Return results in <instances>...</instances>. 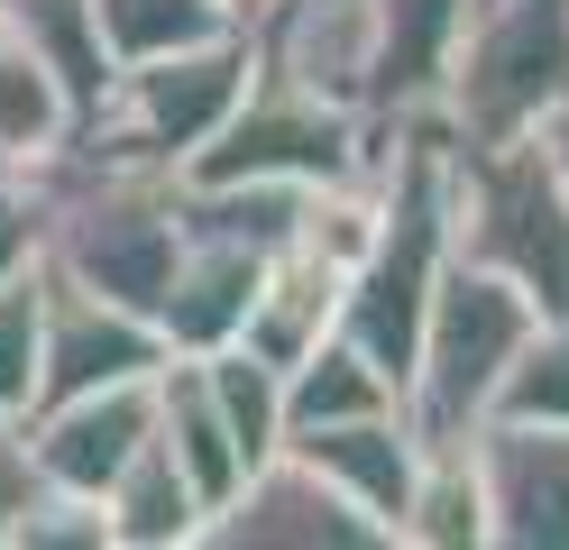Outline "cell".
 I'll return each mask as SVG.
<instances>
[{
    "mask_svg": "<svg viewBox=\"0 0 569 550\" xmlns=\"http://www.w3.org/2000/svg\"><path fill=\"white\" fill-rule=\"evenodd\" d=\"M193 367H202L211 403H221V422H230V440H239V459H248V468L276 459V450H284V367H267L248 340L211 349V358H193Z\"/></svg>",
    "mask_w": 569,
    "mask_h": 550,
    "instance_id": "cell-22",
    "label": "cell"
},
{
    "mask_svg": "<svg viewBox=\"0 0 569 550\" xmlns=\"http://www.w3.org/2000/svg\"><path fill=\"white\" fill-rule=\"evenodd\" d=\"M38 450H28V413H0V550H10V523L28 513V496H38Z\"/></svg>",
    "mask_w": 569,
    "mask_h": 550,
    "instance_id": "cell-27",
    "label": "cell"
},
{
    "mask_svg": "<svg viewBox=\"0 0 569 550\" xmlns=\"http://www.w3.org/2000/svg\"><path fill=\"white\" fill-rule=\"evenodd\" d=\"M396 541L405 550H487V468H478V440H422V468H413V496L396 513Z\"/></svg>",
    "mask_w": 569,
    "mask_h": 550,
    "instance_id": "cell-17",
    "label": "cell"
},
{
    "mask_svg": "<svg viewBox=\"0 0 569 550\" xmlns=\"http://www.w3.org/2000/svg\"><path fill=\"white\" fill-rule=\"evenodd\" d=\"M487 422H569V312L523 330L515 367L487 394Z\"/></svg>",
    "mask_w": 569,
    "mask_h": 550,
    "instance_id": "cell-23",
    "label": "cell"
},
{
    "mask_svg": "<svg viewBox=\"0 0 569 550\" xmlns=\"http://www.w3.org/2000/svg\"><path fill=\"white\" fill-rule=\"evenodd\" d=\"M10 550H111V513H101V496L38 487L28 513L10 523Z\"/></svg>",
    "mask_w": 569,
    "mask_h": 550,
    "instance_id": "cell-25",
    "label": "cell"
},
{
    "mask_svg": "<svg viewBox=\"0 0 569 550\" xmlns=\"http://www.w3.org/2000/svg\"><path fill=\"white\" fill-rule=\"evenodd\" d=\"M258 83V37L221 28L202 47H174V56H148V64H120L111 92L92 101V120H74L64 157H92V166H148V174H174L239 110V92Z\"/></svg>",
    "mask_w": 569,
    "mask_h": 550,
    "instance_id": "cell-3",
    "label": "cell"
},
{
    "mask_svg": "<svg viewBox=\"0 0 569 550\" xmlns=\"http://www.w3.org/2000/svg\"><path fill=\"white\" fill-rule=\"evenodd\" d=\"M359 413H405V386L349 330H322V340L284 367V440L322 431V422H359Z\"/></svg>",
    "mask_w": 569,
    "mask_h": 550,
    "instance_id": "cell-16",
    "label": "cell"
},
{
    "mask_svg": "<svg viewBox=\"0 0 569 550\" xmlns=\"http://www.w3.org/2000/svg\"><path fill=\"white\" fill-rule=\"evenodd\" d=\"M47 257V183L38 166H0V284H19Z\"/></svg>",
    "mask_w": 569,
    "mask_h": 550,
    "instance_id": "cell-26",
    "label": "cell"
},
{
    "mask_svg": "<svg viewBox=\"0 0 569 550\" xmlns=\"http://www.w3.org/2000/svg\"><path fill=\"white\" fill-rule=\"evenodd\" d=\"M560 92H569V0H478L441 83V129L459 147L532 138Z\"/></svg>",
    "mask_w": 569,
    "mask_h": 550,
    "instance_id": "cell-5",
    "label": "cell"
},
{
    "mask_svg": "<svg viewBox=\"0 0 569 550\" xmlns=\"http://www.w3.org/2000/svg\"><path fill=\"white\" fill-rule=\"evenodd\" d=\"M157 440L174 450V468L202 487V504H230L239 496L248 459H239V440H230V422H221V403H211L193 358H166L157 367Z\"/></svg>",
    "mask_w": 569,
    "mask_h": 550,
    "instance_id": "cell-19",
    "label": "cell"
},
{
    "mask_svg": "<svg viewBox=\"0 0 569 550\" xmlns=\"http://www.w3.org/2000/svg\"><path fill=\"white\" fill-rule=\"evenodd\" d=\"M64 138H74V101H64L56 64L38 56V37L0 0V166H47Z\"/></svg>",
    "mask_w": 569,
    "mask_h": 550,
    "instance_id": "cell-18",
    "label": "cell"
},
{
    "mask_svg": "<svg viewBox=\"0 0 569 550\" xmlns=\"http://www.w3.org/2000/svg\"><path fill=\"white\" fill-rule=\"evenodd\" d=\"M532 321H542V312H532L506 276L459 267V257H450L441 284H432V312H422V330H413L405 422H413L422 440H469V431L487 422V394H496V377L515 367V349H523Z\"/></svg>",
    "mask_w": 569,
    "mask_h": 550,
    "instance_id": "cell-4",
    "label": "cell"
},
{
    "mask_svg": "<svg viewBox=\"0 0 569 550\" xmlns=\"http://www.w3.org/2000/svg\"><path fill=\"white\" fill-rule=\"evenodd\" d=\"M284 450H303L312 468L331 477L340 496H359L386 532H396V513L413 496V468H422V431L405 413H359V422H322V431H295Z\"/></svg>",
    "mask_w": 569,
    "mask_h": 550,
    "instance_id": "cell-14",
    "label": "cell"
},
{
    "mask_svg": "<svg viewBox=\"0 0 569 550\" xmlns=\"http://www.w3.org/2000/svg\"><path fill=\"white\" fill-rule=\"evenodd\" d=\"M38 303H47V257L19 284H0V413L38 403Z\"/></svg>",
    "mask_w": 569,
    "mask_h": 550,
    "instance_id": "cell-24",
    "label": "cell"
},
{
    "mask_svg": "<svg viewBox=\"0 0 569 550\" xmlns=\"http://www.w3.org/2000/svg\"><path fill=\"white\" fill-rule=\"evenodd\" d=\"M202 550H396L359 496H340L303 450H276L239 477L230 504H211Z\"/></svg>",
    "mask_w": 569,
    "mask_h": 550,
    "instance_id": "cell-7",
    "label": "cell"
},
{
    "mask_svg": "<svg viewBox=\"0 0 569 550\" xmlns=\"http://www.w3.org/2000/svg\"><path fill=\"white\" fill-rule=\"evenodd\" d=\"M267 257H276V248L239 239V230L184 220V248H174V276H166V303H157L166 358H211V349H230L239 330H248V312H258Z\"/></svg>",
    "mask_w": 569,
    "mask_h": 550,
    "instance_id": "cell-11",
    "label": "cell"
},
{
    "mask_svg": "<svg viewBox=\"0 0 569 550\" xmlns=\"http://www.w3.org/2000/svg\"><path fill=\"white\" fill-rule=\"evenodd\" d=\"M101 513H111V550H202V523H211L202 487L174 468V450L157 431L138 440V459L101 487Z\"/></svg>",
    "mask_w": 569,
    "mask_h": 550,
    "instance_id": "cell-15",
    "label": "cell"
},
{
    "mask_svg": "<svg viewBox=\"0 0 569 550\" xmlns=\"http://www.w3.org/2000/svg\"><path fill=\"white\" fill-rule=\"evenodd\" d=\"M487 532L506 550H569V422H478Z\"/></svg>",
    "mask_w": 569,
    "mask_h": 550,
    "instance_id": "cell-12",
    "label": "cell"
},
{
    "mask_svg": "<svg viewBox=\"0 0 569 550\" xmlns=\"http://www.w3.org/2000/svg\"><path fill=\"white\" fill-rule=\"evenodd\" d=\"M101 19V47L111 64H148V56H174V47H202L248 19V0H92Z\"/></svg>",
    "mask_w": 569,
    "mask_h": 550,
    "instance_id": "cell-21",
    "label": "cell"
},
{
    "mask_svg": "<svg viewBox=\"0 0 569 550\" xmlns=\"http://www.w3.org/2000/svg\"><path fill=\"white\" fill-rule=\"evenodd\" d=\"M532 138H542V157H551V166H560V183H569V92L542 110V129H532Z\"/></svg>",
    "mask_w": 569,
    "mask_h": 550,
    "instance_id": "cell-28",
    "label": "cell"
},
{
    "mask_svg": "<svg viewBox=\"0 0 569 550\" xmlns=\"http://www.w3.org/2000/svg\"><path fill=\"white\" fill-rule=\"evenodd\" d=\"M148 431H157V377H120V386H83V394L28 403L38 477H47V487H74V496H101L138 459Z\"/></svg>",
    "mask_w": 569,
    "mask_h": 550,
    "instance_id": "cell-10",
    "label": "cell"
},
{
    "mask_svg": "<svg viewBox=\"0 0 569 550\" xmlns=\"http://www.w3.org/2000/svg\"><path fill=\"white\" fill-rule=\"evenodd\" d=\"M166 367V330L148 312L111 303L74 276L47 267V303H38V403L83 394V386H120V377H157Z\"/></svg>",
    "mask_w": 569,
    "mask_h": 550,
    "instance_id": "cell-8",
    "label": "cell"
},
{
    "mask_svg": "<svg viewBox=\"0 0 569 550\" xmlns=\"http://www.w3.org/2000/svg\"><path fill=\"white\" fill-rule=\"evenodd\" d=\"M377 157H386V129L368 110L258 73L230 120L174 166V183H331V174H368Z\"/></svg>",
    "mask_w": 569,
    "mask_h": 550,
    "instance_id": "cell-6",
    "label": "cell"
},
{
    "mask_svg": "<svg viewBox=\"0 0 569 550\" xmlns=\"http://www.w3.org/2000/svg\"><path fill=\"white\" fill-rule=\"evenodd\" d=\"M248 37H258V73L368 110L377 0H248Z\"/></svg>",
    "mask_w": 569,
    "mask_h": 550,
    "instance_id": "cell-9",
    "label": "cell"
},
{
    "mask_svg": "<svg viewBox=\"0 0 569 550\" xmlns=\"http://www.w3.org/2000/svg\"><path fill=\"white\" fill-rule=\"evenodd\" d=\"M38 183H47V267L157 321L174 248H184V183L148 166H92L64 147L38 166Z\"/></svg>",
    "mask_w": 569,
    "mask_h": 550,
    "instance_id": "cell-1",
    "label": "cell"
},
{
    "mask_svg": "<svg viewBox=\"0 0 569 550\" xmlns=\"http://www.w3.org/2000/svg\"><path fill=\"white\" fill-rule=\"evenodd\" d=\"M478 0H377V64H368V120H413V110H441L459 28H469Z\"/></svg>",
    "mask_w": 569,
    "mask_h": 550,
    "instance_id": "cell-13",
    "label": "cell"
},
{
    "mask_svg": "<svg viewBox=\"0 0 569 550\" xmlns=\"http://www.w3.org/2000/svg\"><path fill=\"white\" fill-rule=\"evenodd\" d=\"M322 330H340V276L303 248H276L267 257V284H258V312H248L239 340L258 349L267 367H295Z\"/></svg>",
    "mask_w": 569,
    "mask_h": 550,
    "instance_id": "cell-20",
    "label": "cell"
},
{
    "mask_svg": "<svg viewBox=\"0 0 569 550\" xmlns=\"http://www.w3.org/2000/svg\"><path fill=\"white\" fill-rule=\"evenodd\" d=\"M450 257L506 276L542 321L569 312V183L542 138L459 147L450 166Z\"/></svg>",
    "mask_w": 569,
    "mask_h": 550,
    "instance_id": "cell-2",
    "label": "cell"
}]
</instances>
